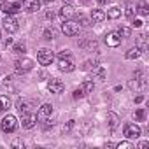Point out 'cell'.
Segmentation results:
<instances>
[{
    "mask_svg": "<svg viewBox=\"0 0 149 149\" xmlns=\"http://www.w3.org/2000/svg\"><path fill=\"white\" fill-rule=\"evenodd\" d=\"M61 32L68 37H74V35H77L79 33V25L77 21H72V19H65L61 23Z\"/></svg>",
    "mask_w": 149,
    "mask_h": 149,
    "instance_id": "obj_1",
    "label": "cell"
},
{
    "mask_svg": "<svg viewBox=\"0 0 149 149\" xmlns=\"http://www.w3.org/2000/svg\"><path fill=\"white\" fill-rule=\"evenodd\" d=\"M0 128H2V132H6V133H13L16 128H18V119L14 118V116H6L4 119H2V123H0Z\"/></svg>",
    "mask_w": 149,
    "mask_h": 149,
    "instance_id": "obj_2",
    "label": "cell"
},
{
    "mask_svg": "<svg viewBox=\"0 0 149 149\" xmlns=\"http://www.w3.org/2000/svg\"><path fill=\"white\" fill-rule=\"evenodd\" d=\"M32 68H33V61L30 58H21V60H16L14 61V70L18 74H25V72H28Z\"/></svg>",
    "mask_w": 149,
    "mask_h": 149,
    "instance_id": "obj_3",
    "label": "cell"
},
{
    "mask_svg": "<svg viewBox=\"0 0 149 149\" xmlns=\"http://www.w3.org/2000/svg\"><path fill=\"white\" fill-rule=\"evenodd\" d=\"M37 60H39L40 65H51L53 60H54V54H53L51 49H40L37 53Z\"/></svg>",
    "mask_w": 149,
    "mask_h": 149,
    "instance_id": "obj_4",
    "label": "cell"
},
{
    "mask_svg": "<svg viewBox=\"0 0 149 149\" xmlns=\"http://www.w3.org/2000/svg\"><path fill=\"white\" fill-rule=\"evenodd\" d=\"M123 135L126 139H137V137H140V126L135 123H130L123 128Z\"/></svg>",
    "mask_w": 149,
    "mask_h": 149,
    "instance_id": "obj_5",
    "label": "cell"
},
{
    "mask_svg": "<svg viewBox=\"0 0 149 149\" xmlns=\"http://www.w3.org/2000/svg\"><path fill=\"white\" fill-rule=\"evenodd\" d=\"M2 23H4V28H6V32H7V33H16V32H18V28H19V26H18V21L13 18V14H9Z\"/></svg>",
    "mask_w": 149,
    "mask_h": 149,
    "instance_id": "obj_6",
    "label": "cell"
},
{
    "mask_svg": "<svg viewBox=\"0 0 149 149\" xmlns=\"http://www.w3.org/2000/svg\"><path fill=\"white\" fill-rule=\"evenodd\" d=\"M35 123H37V116H35V114L23 112V118H21V125H23V128L32 130V128L35 126Z\"/></svg>",
    "mask_w": 149,
    "mask_h": 149,
    "instance_id": "obj_7",
    "label": "cell"
},
{
    "mask_svg": "<svg viewBox=\"0 0 149 149\" xmlns=\"http://www.w3.org/2000/svg\"><path fill=\"white\" fill-rule=\"evenodd\" d=\"M105 44H107L109 47H118V46L121 44V35H119L118 32H109V33L105 35Z\"/></svg>",
    "mask_w": 149,
    "mask_h": 149,
    "instance_id": "obj_8",
    "label": "cell"
},
{
    "mask_svg": "<svg viewBox=\"0 0 149 149\" xmlns=\"http://www.w3.org/2000/svg\"><path fill=\"white\" fill-rule=\"evenodd\" d=\"M51 114H53V105H51V104H44V105H40V107H39L37 119H39V121H46Z\"/></svg>",
    "mask_w": 149,
    "mask_h": 149,
    "instance_id": "obj_9",
    "label": "cell"
},
{
    "mask_svg": "<svg viewBox=\"0 0 149 149\" xmlns=\"http://www.w3.org/2000/svg\"><path fill=\"white\" fill-rule=\"evenodd\" d=\"M40 6H42V2L40 0H23V9L26 11V13H37L39 9H40Z\"/></svg>",
    "mask_w": 149,
    "mask_h": 149,
    "instance_id": "obj_10",
    "label": "cell"
},
{
    "mask_svg": "<svg viewBox=\"0 0 149 149\" xmlns=\"http://www.w3.org/2000/svg\"><path fill=\"white\" fill-rule=\"evenodd\" d=\"M58 68H60L61 72H72L74 68H76V65H74V61L70 60V56H67V58H60Z\"/></svg>",
    "mask_w": 149,
    "mask_h": 149,
    "instance_id": "obj_11",
    "label": "cell"
},
{
    "mask_svg": "<svg viewBox=\"0 0 149 149\" xmlns=\"http://www.w3.org/2000/svg\"><path fill=\"white\" fill-rule=\"evenodd\" d=\"M63 88H65V84H63L61 79H51V81L47 83V90H49L51 93H61Z\"/></svg>",
    "mask_w": 149,
    "mask_h": 149,
    "instance_id": "obj_12",
    "label": "cell"
},
{
    "mask_svg": "<svg viewBox=\"0 0 149 149\" xmlns=\"http://www.w3.org/2000/svg\"><path fill=\"white\" fill-rule=\"evenodd\" d=\"M97 40L95 39H91V37H86V39H83V40H79V47L81 49H97Z\"/></svg>",
    "mask_w": 149,
    "mask_h": 149,
    "instance_id": "obj_13",
    "label": "cell"
},
{
    "mask_svg": "<svg viewBox=\"0 0 149 149\" xmlns=\"http://www.w3.org/2000/svg\"><path fill=\"white\" fill-rule=\"evenodd\" d=\"M142 53H144V49L139 47V46H135V47H130V49L126 51V58H128V60H137V58L142 56Z\"/></svg>",
    "mask_w": 149,
    "mask_h": 149,
    "instance_id": "obj_14",
    "label": "cell"
},
{
    "mask_svg": "<svg viewBox=\"0 0 149 149\" xmlns=\"http://www.w3.org/2000/svg\"><path fill=\"white\" fill-rule=\"evenodd\" d=\"M2 11L7 13V14H14V13L19 11V4H16V2H4Z\"/></svg>",
    "mask_w": 149,
    "mask_h": 149,
    "instance_id": "obj_15",
    "label": "cell"
},
{
    "mask_svg": "<svg viewBox=\"0 0 149 149\" xmlns=\"http://www.w3.org/2000/svg\"><path fill=\"white\" fill-rule=\"evenodd\" d=\"M72 16H74V9H72V6H67V4H65V6L61 7V11H60V18L65 21V19H70Z\"/></svg>",
    "mask_w": 149,
    "mask_h": 149,
    "instance_id": "obj_16",
    "label": "cell"
},
{
    "mask_svg": "<svg viewBox=\"0 0 149 149\" xmlns=\"http://www.w3.org/2000/svg\"><path fill=\"white\" fill-rule=\"evenodd\" d=\"M105 19V13L102 11V9H93V13H91V21L93 23H102Z\"/></svg>",
    "mask_w": 149,
    "mask_h": 149,
    "instance_id": "obj_17",
    "label": "cell"
},
{
    "mask_svg": "<svg viewBox=\"0 0 149 149\" xmlns=\"http://www.w3.org/2000/svg\"><path fill=\"white\" fill-rule=\"evenodd\" d=\"M121 16V9L119 7H111V9H107V14H105V18H109V19H118Z\"/></svg>",
    "mask_w": 149,
    "mask_h": 149,
    "instance_id": "obj_18",
    "label": "cell"
},
{
    "mask_svg": "<svg viewBox=\"0 0 149 149\" xmlns=\"http://www.w3.org/2000/svg\"><path fill=\"white\" fill-rule=\"evenodd\" d=\"M91 19L90 18H86V16H83V14H79L77 16V25H79V28H88V26H91Z\"/></svg>",
    "mask_w": 149,
    "mask_h": 149,
    "instance_id": "obj_19",
    "label": "cell"
},
{
    "mask_svg": "<svg viewBox=\"0 0 149 149\" xmlns=\"http://www.w3.org/2000/svg\"><path fill=\"white\" fill-rule=\"evenodd\" d=\"M144 84H146V81H142V79H135V77L128 83V86H130L132 90H135V91H139V90H140V86H144Z\"/></svg>",
    "mask_w": 149,
    "mask_h": 149,
    "instance_id": "obj_20",
    "label": "cell"
},
{
    "mask_svg": "<svg viewBox=\"0 0 149 149\" xmlns=\"http://www.w3.org/2000/svg\"><path fill=\"white\" fill-rule=\"evenodd\" d=\"M107 119H109V126L114 130L116 126H118V123H119V118H118V114H114V112H109L107 114Z\"/></svg>",
    "mask_w": 149,
    "mask_h": 149,
    "instance_id": "obj_21",
    "label": "cell"
},
{
    "mask_svg": "<svg viewBox=\"0 0 149 149\" xmlns=\"http://www.w3.org/2000/svg\"><path fill=\"white\" fill-rule=\"evenodd\" d=\"M139 14L140 16H147L149 14V6H147V2H144V0H142V2H139Z\"/></svg>",
    "mask_w": 149,
    "mask_h": 149,
    "instance_id": "obj_22",
    "label": "cell"
},
{
    "mask_svg": "<svg viewBox=\"0 0 149 149\" xmlns=\"http://www.w3.org/2000/svg\"><path fill=\"white\" fill-rule=\"evenodd\" d=\"M125 16H126L128 19H133V16H135V7H133V4H126V7H125Z\"/></svg>",
    "mask_w": 149,
    "mask_h": 149,
    "instance_id": "obj_23",
    "label": "cell"
},
{
    "mask_svg": "<svg viewBox=\"0 0 149 149\" xmlns=\"http://www.w3.org/2000/svg\"><path fill=\"white\" fill-rule=\"evenodd\" d=\"M9 98L7 97H0V112H4V111H7L9 109Z\"/></svg>",
    "mask_w": 149,
    "mask_h": 149,
    "instance_id": "obj_24",
    "label": "cell"
},
{
    "mask_svg": "<svg viewBox=\"0 0 149 149\" xmlns=\"http://www.w3.org/2000/svg\"><path fill=\"white\" fill-rule=\"evenodd\" d=\"M95 67H97V61H95V60H86L81 68H83V70H93Z\"/></svg>",
    "mask_w": 149,
    "mask_h": 149,
    "instance_id": "obj_25",
    "label": "cell"
},
{
    "mask_svg": "<svg viewBox=\"0 0 149 149\" xmlns=\"http://www.w3.org/2000/svg\"><path fill=\"white\" fill-rule=\"evenodd\" d=\"M18 109H19L21 114L26 112V111L30 109V102H26V100H19V102H18Z\"/></svg>",
    "mask_w": 149,
    "mask_h": 149,
    "instance_id": "obj_26",
    "label": "cell"
},
{
    "mask_svg": "<svg viewBox=\"0 0 149 149\" xmlns=\"http://www.w3.org/2000/svg\"><path fill=\"white\" fill-rule=\"evenodd\" d=\"M119 35H121V39H128L130 35H132V30L128 28V26H121L119 28V32H118Z\"/></svg>",
    "mask_w": 149,
    "mask_h": 149,
    "instance_id": "obj_27",
    "label": "cell"
},
{
    "mask_svg": "<svg viewBox=\"0 0 149 149\" xmlns=\"http://www.w3.org/2000/svg\"><path fill=\"white\" fill-rule=\"evenodd\" d=\"M93 88H95L93 81H86V83L83 84V90H84V93H86V95H88V93H91V91H93Z\"/></svg>",
    "mask_w": 149,
    "mask_h": 149,
    "instance_id": "obj_28",
    "label": "cell"
},
{
    "mask_svg": "<svg viewBox=\"0 0 149 149\" xmlns=\"http://www.w3.org/2000/svg\"><path fill=\"white\" fill-rule=\"evenodd\" d=\"M42 35H44V39H46V40H51V39H54V32H53V28H46Z\"/></svg>",
    "mask_w": 149,
    "mask_h": 149,
    "instance_id": "obj_29",
    "label": "cell"
},
{
    "mask_svg": "<svg viewBox=\"0 0 149 149\" xmlns=\"http://www.w3.org/2000/svg\"><path fill=\"white\" fill-rule=\"evenodd\" d=\"M146 118V111L144 109H137L135 111V121H142Z\"/></svg>",
    "mask_w": 149,
    "mask_h": 149,
    "instance_id": "obj_30",
    "label": "cell"
},
{
    "mask_svg": "<svg viewBox=\"0 0 149 149\" xmlns=\"http://www.w3.org/2000/svg\"><path fill=\"white\" fill-rule=\"evenodd\" d=\"M116 147L118 149H133V144L132 142H119V144H116Z\"/></svg>",
    "mask_w": 149,
    "mask_h": 149,
    "instance_id": "obj_31",
    "label": "cell"
},
{
    "mask_svg": "<svg viewBox=\"0 0 149 149\" xmlns=\"http://www.w3.org/2000/svg\"><path fill=\"white\" fill-rule=\"evenodd\" d=\"M25 51H26L25 44H16V46H14V53H16V54H23Z\"/></svg>",
    "mask_w": 149,
    "mask_h": 149,
    "instance_id": "obj_32",
    "label": "cell"
},
{
    "mask_svg": "<svg viewBox=\"0 0 149 149\" xmlns=\"http://www.w3.org/2000/svg\"><path fill=\"white\" fill-rule=\"evenodd\" d=\"M86 93H84V90H83V86H79L76 91H74V98H83Z\"/></svg>",
    "mask_w": 149,
    "mask_h": 149,
    "instance_id": "obj_33",
    "label": "cell"
},
{
    "mask_svg": "<svg viewBox=\"0 0 149 149\" xmlns=\"http://www.w3.org/2000/svg\"><path fill=\"white\" fill-rule=\"evenodd\" d=\"M72 126H74V121H68V123H67V126H63V133H68Z\"/></svg>",
    "mask_w": 149,
    "mask_h": 149,
    "instance_id": "obj_34",
    "label": "cell"
},
{
    "mask_svg": "<svg viewBox=\"0 0 149 149\" xmlns=\"http://www.w3.org/2000/svg\"><path fill=\"white\" fill-rule=\"evenodd\" d=\"M67 56H70V51H68V49H65V51H61V53L58 54V58H67Z\"/></svg>",
    "mask_w": 149,
    "mask_h": 149,
    "instance_id": "obj_35",
    "label": "cell"
},
{
    "mask_svg": "<svg viewBox=\"0 0 149 149\" xmlns=\"http://www.w3.org/2000/svg\"><path fill=\"white\" fill-rule=\"evenodd\" d=\"M132 25L139 28V26H142V19H132Z\"/></svg>",
    "mask_w": 149,
    "mask_h": 149,
    "instance_id": "obj_36",
    "label": "cell"
},
{
    "mask_svg": "<svg viewBox=\"0 0 149 149\" xmlns=\"http://www.w3.org/2000/svg\"><path fill=\"white\" fill-rule=\"evenodd\" d=\"M147 146H149V142H140V144H139V147H140V149H146Z\"/></svg>",
    "mask_w": 149,
    "mask_h": 149,
    "instance_id": "obj_37",
    "label": "cell"
},
{
    "mask_svg": "<svg viewBox=\"0 0 149 149\" xmlns=\"http://www.w3.org/2000/svg\"><path fill=\"white\" fill-rule=\"evenodd\" d=\"M6 46H11L13 44V37H9V39H6V42H4Z\"/></svg>",
    "mask_w": 149,
    "mask_h": 149,
    "instance_id": "obj_38",
    "label": "cell"
},
{
    "mask_svg": "<svg viewBox=\"0 0 149 149\" xmlns=\"http://www.w3.org/2000/svg\"><path fill=\"white\" fill-rule=\"evenodd\" d=\"M142 100H144V97H142V95H139V97H137V98H135V102H137V104H140V102H142Z\"/></svg>",
    "mask_w": 149,
    "mask_h": 149,
    "instance_id": "obj_39",
    "label": "cell"
},
{
    "mask_svg": "<svg viewBox=\"0 0 149 149\" xmlns=\"http://www.w3.org/2000/svg\"><path fill=\"white\" fill-rule=\"evenodd\" d=\"M63 4H67V6H72V0H63Z\"/></svg>",
    "mask_w": 149,
    "mask_h": 149,
    "instance_id": "obj_40",
    "label": "cell"
},
{
    "mask_svg": "<svg viewBox=\"0 0 149 149\" xmlns=\"http://www.w3.org/2000/svg\"><path fill=\"white\" fill-rule=\"evenodd\" d=\"M97 2H98V4H105V2H107V0H97Z\"/></svg>",
    "mask_w": 149,
    "mask_h": 149,
    "instance_id": "obj_41",
    "label": "cell"
},
{
    "mask_svg": "<svg viewBox=\"0 0 149 149\" xmlns=\"http://www.w3.org/2000/svg\"><path fill=\"white\" fill-rule=\"evenodd\" d=\"M46 2H53V0H46Z\"/></svg>",
    "mask_w": 149,
    "mask_h": 149,
    "instance_id": "obj_42",
    "label": "cell"
},
{
    "mask_svg": "<svg viewBox=\"0 0 149 149\" xmlns=\"http://www.w3.org/2000/svg\"><path fill=\"white\" fill-rule=\"evenodd\" d=\"M83 2H88V0H83Z\"/></svg>",
    "mask_w": 149,
    "mask_h": 149,
    "instance_id": "obj_43",
    "label": "cell"
},
{
    "mask_svg": "<svg viewBox=\"0 0 149 149\" xmlns=\"http://www.w3.org/2000/svg\"><path fill=\"white\" fill-rule=\"evenodd\" d=\"M0 39H2V35H0Z\"/></svg>",
    "mask_w": 149,
    "mask_h": 149,
    "instance_id": "obj_44",
    "label": "cell"
}]
</instances>
